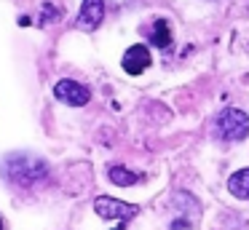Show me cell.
I'll return each instance as SVG.
<instances>
[{"mask_svg":"<svg viewBox=\"0 0 249 230\" xmlns=\"http://www.w3.org/2000/svg\"><path fill=\"white\" fill-rule=\"evenodd\" d=\"M3 177L19 187H35L43 179H49V163L33 153H14L0 166Z\"/></svg>","mask_w":249,"mask_h":230,"instance_id":"obj_1","label":"cell"},{"mask_svg":"<svg viewBox=\"0 0 249 230\" xmlns=\"http://www.w3.org/2000/svg\"><path fill=\"white\" fill-rule=\"evenodd\" d=\"M214 131L225 142H241L249 137V115L238 107H225L214 118Z\"/></svg>","mask_w":249,"mask_h":230,"instance_id":"obj_2","label":"cell"},{"mask_svg":"<svg viewBox=\"0 0 249 230\" xmlns=\"http://www.w3.org/2000/svg\"><path fill=\"white\" fill-rule=\"evenodd\" d=\"M94 212L102 219H131V217L140 214V206L118 201V198H110V195H99L97 201H94Z\"/></svg>","mask_w":249,"mask_h":230,"instance_id":"obj_3","label":"cell"},{"mask_svg":"<svg viewBox=\"0 0 249 230\" xmlns=\"http://www.w3.org/2000/svg\"><path fill=\"white\" fill-rule=\"evenodd\" d=\"M54 96L59 102H65V105H70V107H83V105H89V99H91V91H89V86L78 83V80L65 78V80H56Z\"/></svg>","mask_w":249,"mask_h":230,"instance_id":"obj_4","label":"cell"},{"mask_svg":"<svg viewBox=\"0 0 249 230\" xmlns=\"http://www.w3.org/2000/svg\"><path fill=\"white\" fill-rule=\"evenodd\" d=\"M150 48L145 43H134V46L126 48L124 59H121V67H124L126 75H142L147 67H150Z\"/></svg>","mask_w":249,"mask_h":230,"instance_id":"obj_5","label":"cell"},{"mask_svg":"<svg viewBox=\"0 0 249 230\" xmlns=\"http://www.w3.org/2000/svg\"><path fill=\"white\" fill-rule=\"evenodd\" d=\"M102 19H105V0H83L75 24L83 32H94V30H99Z\"/></svg>","mask_w":249,"mask_h":230,"instance_id":"obj_6","label":"cell"},{"mask_svg":"<svg viewBox=\"0 0 249 230\" xmlns=\"http://www.w3.org/2000/svg\"><path fill=\"white\" fill-rule=\"evenodd\" d=\"M228 190H231V195L241 198V201H249V166L233 171L228 177Z\"/></svg>","mask_w":249,"mask_h":230,"instance_id":"obj_7","label":"cell"},{"mask_svg":"<svg viewBox=\"0 0 249 230\" xmlns=\"http://www.w3.org/2000/svg\"><path fill=\"white\" fill-rule=\"evenodd\" d=\"M150 43L158 48H172V24L169 19H156L150 30Z\"/></svg>","mask_w":249,"mask_h":230,"instance_id":"obj_8","label":"cell"},{"mask_svg":"<svg viewBox=\"0 0 249 230\" xmlns=\"http://www.w3.org/2000/svg\"><path fill=\"white\" fill-rule=\"evenodd\" d=\"M107 177H110V182L118 185V187H131V185H137V179H140V174L131 171V169H126V166H110Z\"/></svg>","mask_w":249,"mask_h":230,"instance_id":"obj_9","label":"cell"},{"mask_svg":"<svg viewBox=\"0 0 249 230\" xmlns=\"http://www.w3.org/2000/svg\"><path fill=\"white\" fill-rule=\"evenodd\" d=\"M54 19H59V11H56L54 5L46 3V5H43V19H40V21L46 24V21H54Z\"/></svg>","mask_w":249,"mask_h":230,"instance_id":"obj_10","label":"cell"},{"mask_svg":"<svg viewBox=\"0 0 249 230\" xmlns=\"http://www.w3.org/2000/svg\"><path fill=\"white\" fill-rule=\"evenodd\" d=\"M0 230H3V219H0Z\"/></svg>","mask_w":249,"mask_h":230,"instance_id":"obj_11","label":"cell"}]
</instances>
